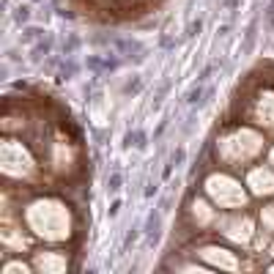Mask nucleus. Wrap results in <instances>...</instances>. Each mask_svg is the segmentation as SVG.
<instances>
[{
  "label": "nucleus",
  "mask_w": 274,
  "mask_h": 274,
  "mask_svg": "<svg viewBox=\"0 0 274 274\" xmlns=\"http://www.w3.org/2000/svg\"><path fill=\"white\" fill-rule=\"evenodd\" d=\"M145 239H148V244H157V241H159V214H151V217H148Z\"/></svg>",
  "instance_id": "1"
},
{
  "label": "nucleus",
  "mask_w": 274,
  "mask_h": 274,
  "mask_svg": "<svg viewBox=\"0 0 274 274\" xmlns=\"http://www.w3.org/2000/svg\"><path fill=\"white\" fill-rule=\"evenodd\" d=\"M236 3H239V0H225V8H236Z\"/></svg>",
  "instance_id": "8"
},
{
  "label": "nucleus",
  "mask_w": 274,
  "mask_h": 274,
  "mask_svg": "<svg viewBox=\"0 0 274 274\" xmlns=\"http://www.w3.org/2000/svg\"><path fill=\"white\" fill-rule=\"evenodd\" d=\"M181 162H184V148H178L176 154H173V159H170V164H173V167H178Z\"/></svg>",
  "instance_id": "7"
},
{
  "label": "nucleus",
  "mask_w": 274,
  "mask_h": 274,
  "mask_svg": "<svg viewBox=\"0 0 274 274\" xmlns=\"http://www.w3.org/2000/svg\"><path fill=\"white\" fill-rule=\"evenodd\" d=\"M41 36H44V30H41V27H25V30H22V36H20V41H22V44H30V41H39Z\"/></svg>",
  "instance_id": "2"
},
{
  "label": "nucleus",
  "mask_w": 274,
  "mask_h": 274,
  "mask_svg": "<svg viewBox=\"0 0 274 274\" xmlns=\"http://www.w3.org/2000/svg\"><path fill=\"white\" fill-rule=\"evenodd\" d=\"M14 20L20 22V25H25V22L30 20V6H20V8H17V14H14Z\"/></svg>",
  "instance_id": "5"
},
{
  "label": "nucleus",
  "mask_w": 274,
  "mask_h": 274,
  "mask_svg": "<svg viewBox=\"0 0 274 274\" xmlns=\"http://www.w3.org/2000/svg\"><path fill=\"white\" fill-rule=\"evenodd\" d=\"M186 104H203V85H195V88L186 93Z\"/></svg>",
  "instance_id": "4"
},
{
  "label": "nucleus",
  "mask_w": 274,
  "mask_h": 274,
  "mask_svg": "<svg viewBox=\"0 0 274 274\" xmlns=\"http://www.w3.org/2000/svg\"><path fill=\"white\" fill-rule=\"evenodd\" d=\"M107 189H110V192H118V189H121V173H113V176H110Z\"/></svg>",
  "instance_id": "6"
},
{
  "label": "nucleus",
  "mask_w": 274,
  "mask_h": 274,
  "mask_svg": "<svg viewBox=\"0 0 274 274\" xmlns=\"http://www.w3.org/2000/svg\"><path fill=\"white\" fill-rule=\"evenodd\" d=\"M49 49H52V39H47V41H39L33 47V61H41L44 55H49Z\"/></svg>",
  "instance_id": "3"
},
{
  "label": "nucleus",
  "mask_w": 274,
  "mask_h": 274,
  "mask_svg": "<svg viewBox=\"0 0 274 274\" xmlns=\"http://www.w3.org/2000/svg\"><path fill=\"white\" fill-rule=\"evenodd\" d=\"M33 3H41V0H33Z\"/></svg>",
  "instance_id": "9"
}]
</instances>
